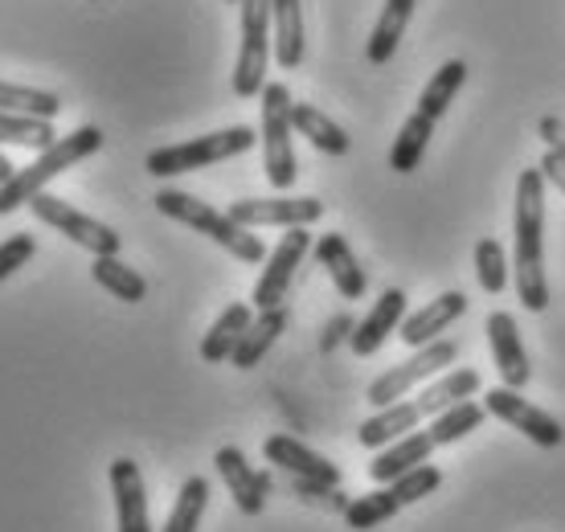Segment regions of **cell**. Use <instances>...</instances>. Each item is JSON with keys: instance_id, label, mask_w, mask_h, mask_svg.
Returning a JSON list of instances; mask_svg holds the SVG:
<instances>
[{"instance_id": "cell-1", "label": "cell", "mask_w": 565, "mask_h": 532, "mask_svg": "<svg viewBox=\"0 0 565 532\" xmlns=\"http://www.w3.org/2000/svg\"><path fill=\"white\" fill-rule=\"evenodd\" d=\"M516 295L529 311L550 308V283H545V254H541V234H545V177L541 169H524L516 177Z\"/></svg>"}, {"instance_id": "cell-2", "label": "cell", "mask_w": 565, "mask_h": 532, "mask_svg": "<svg viewBox=\"0 0 565 532\" xmlns=\"http://www.w3.org/2000/svg\"><path fill=\"white\" fill-rule=\"evenodd\" d=\"M156 210L164 213V217H172V222H181V225H189V230L205 234V238L217 242V246H226L238 263H267V246H263V238H258L255 230H246V225L234 222L230 213L205 205L201 196L181 193V189H160V193H156Z\"/></svg>"}, {"instance_id": "cell-3", "label": "cell", "mask_w": 565, "mask_h": 532, "mask_svg": "<svg viewBox=\"0 0 565 532\" xmlns=\"http://www.w3.org/2000/svg\"><path fill=\"white\" fill-rule=\"evenodd\" d=\"M103 148V131L95 124L74 127L71 136H57L54 148L38 152V160L29 169H17V177L9 184H0V213H13L21 205H29L38 193H45V184L62 177L66 169L83 164L86 156H95Z\"/></svg>"}, {"instance_id": "cell-4", "label": "cell", "mask_w": 565, "mask_h": 532, "mask_svg": "<svg viewBox=\"0 0 565 532\" xmlns=\"http://www.w3.org/2000/svg\"><path fill=\"white\" fill-rule=\"evenodd\" d=\"M258 143L255 127H226V131H210V136H198V140L184 143H169V148H156L148 152L143 169L152 172L156 181H169V177H181V172H198V169H213L222 160H234V156L250 152Z\"/></svg>"}, {"instance_id": "cell-5", "label": "cell", "mask_w": 565, "mask_h": 532, "mask_svg": "<svg viewBox=\"0 0 565 532\" xmlns=\"http://www.w3.org/2000/svg\"><path fill=\"white\" fill-rule=\"evenodd\" d=\"M263 172H267L270 189H279L287 193L299 177V164H296V148H291V107H296V98L282 83H267L263 86Z\"/></svg>"}, {"instance_id": "cell-6", "label": "cell", "mask_w": 565, "mask_h": 532, "mask_svg": "<svg viewBox=\"0 0 565 532\" xmlns=\"http://www.w3.org/2000/svg\"><path fill=\"white\" fill-rule=\"evenodd\" d=\"M242 9V45H238V66H234V95L258 98L267 86V57L275 50L270 38V0H238Z\"/></svg>"}, {"instance_id": "cell-7", "label": "cell", "mask_w": 565, "mask_h": 532, "mask_svg": "<svg viewBox=\"0 0 565 532\" xmlns=\"http://www.w3.org/2000/svg\"><path fill=\"white\" fill-rule=\"evenodd\" d=\"M455 361H459L455 340H430V344H423V349L414 352L411 361H402L397 369L382 373V377L369 385V406H377V409L394 406V402H402L414 385H426L435 373H443V369L455 364Z\"/></svg>"}, {"instance_id": "cell-8", "label": "cell", "mask_w": 565, "mask_h": 532, "mask_svg": "<svg viewBox=\"0 0 565 532\" xmlns=\"http://www.w3.org/2000/svg\"><path fill=\"white\" fill-rule=\"evenodd\" d=\"M29 210H33L38 222L54 225L62 238H71L74 246H83V251H90V254H119V246H124V238L115 234L111 225L95 222L90 213L74 210L71 201H62V196H54V193H38L29 201Z\"/></svg>"}, {"instance_id": "cell-9", "label": "cell", "mask_w": 565, "mask_h": 532, "mask_svg": "<svg viewBox=\"0 0 565 532\" xmlns=\"http://www.w3.org/2000/svg\"><path fill=\"white\" fill-rule=\"evenodd\" d=\"M483 409H488L492 418L516 426L529 443H537V447H545V450L565 443L562 422L553 418V414H545L541 406H533L529 397H521V390H512V385H495V390L483 393Z\"/></svg>"}, {"instance_id": "cell-10", "label": "cell", "mask_w": 565, "mask_h": 532, "mask_svg": "<svg viewBox=\"0 0 565 532\" xmlns=\"http://www.w3.org/2000/svg\"><path fill=\"white\" fill-rule=\"evenodd\" d=\"M308 246H311L308 225H291V230L282 234L279 246L267 254V266H263V275H258V283H255V295H250L255 311L282 308V299L291 291V279H296V266L303 263Z\"/></svg>"}, {"instance_id": "cell-11", "label": "cell", "mask_w": 565, "mask_h": 532, "mask_svg": "<svg viewBox=\"0 0 565 532\" xmlns=\"http://www.w3.org/2000/svg\"><path fill=\"white\" fill-rule=\"evenodd\" d=\"M230 217L242 222L246 230H263V225H279V230H291V225H311L324 217V201L320 196H246V201H234L230 205Z\"/></svg>"}, {"instance_id": "cell-12", "label": "cell", "mask_w": 565, "mask_h": 532, "mask_svg": "<svg viewBox=\"0 0 565 532\" xmlns=\"http://www.w3.org/2000/svg\"><path fill=\"white\" fill-rule=\"evenodd\" d=\"M213 467H217V476L226 479V488H230V496H234V504H238L242 517H258V512L267 508V496L275 483H270L267 471H258L238 447L217 450V455H213Z\"/></svg>"}, {"instance_id": "cell-13", "label": "cell", "mask_w": 565, "mask_h": 532, "mask_svg": "<svg viewBox=\"0 0 565 532\" xmlns=\"http://www.w3.org/2000/svg\"><path fill=\"white\" fill-rule=\"evenodd\" d=\"M483 328H488V344H492V361H495L500 381L512 385V390H524L529 377H533V364H529V352H524L516 320H512L509 311H492Z\"/></svg>"}, {"instance_id": "cell-14", "label": "cell", "mask_w": 565, "mask_h": 532, "mask_svg": "<svg viewBox=\"0 0 565 532\" xmlns=\"http://www.w3.org/2000/svg\"><path fill=\"white\" fill-rule=\"evenodd\" d=\"M402 320H406V291H402V287H385L382 299H377V304L369 308L365 320L353 328L349 344H353L356 357H373V352L382 349L385 340L402 328Z\"/></svg>"}, {"instance_id": "cell-15", "label": "cell", "mask_w": 565, "mask_h": 532, "mask_svg": "<svg viewBox=\"0 0 565 532\" xmlns=\"http://www.w3.org/2000/svg\"><path fill=\"white\" fill-rule=\"evenodd\" d=\"M111 491H115V520H119V532H152L143 476L131 459L111 462Z\"/></svg>"}, {"instance_id": "cell-16", "label": "cell", "mask_w": 565, "mask_h": 532, "mask_svg": "<svg viewBox=\"0 0 565 532\" xmlns=\"http://www.w3.org/2000/svg\"><path fill=\"white\" fill-rule=\"evenodd\" d=\"M463 311H467L463 291H443L438 299H430L426 308H418L414 316H406L402 328H397V337L406 340L411 349H423V344H430V340L443 337V332H447Z\"/></svg>"}, {"instance_id": "cell-17", "label": "cell", "mask_w": 565, "mask_h": 532, "mask_svg": "<svg viewBox=\"0 0 565 532\" xmlns=\"http://www.w3.org/2000/svg\"><path fill=\"white\" fill-rule=\"evenodd\" d=\"M263 455L267 462H275L287 476H303V479H324V483H340V467L332 459H324L320 450L303 447L299 438L291 435H270L263 443Z\"/></svg>"}, {"instance_id": "cell-18", "label": "cell", "mask_w": 565, "mask_h": 532, "mask_svg": "<svg viewBox=\"0 0 565 532\" xmlns=\"http://www.w3.org/2000/svg\"><path fill=\"white\" fill-rule=\"evenodd\" d=\"M423 422H426L423 402H394V406H382L373 418H365L356 426V443L369 450H382V447H390L394 438L418 430Z\"/></svg>"}, {"instance_id": "cell-19", "label": "cell", "mask_w": 565, "mask_h": 532, "mask_svg": "<svg viewBox=\"0 0 565 532\" xmlns=\"http://www.w3.org/2000/svg\"><path fill=\"white\" fill-rule=\"evenodd\" d=\"M430 455H435V438H430V430H411V435L394 438L390 447L377 450V459L369 462V476L377 479V483H394V479L406 476L411 467L430 462Z\"/></svg>"}, {"instance_id": "cell-20", "label": "cell", "mask_w": 565, "mask_h": 532, "mask_svg": "<svg viewBox=\"0 0 565 532\" xmlns=\"http://www.w3.org/2000/svg\"><path fill=\"white\" fill-rule=\"evenodd\" d=\"M316 258H320V266L332 275V283H337V291L344 295V299H361V295H365V287H369L365 266L356 263V254L344 234H324V238L316 242Z\"/></svg>"}, {"instance_id": "cell-21", "label": "cell", "mask_w": 565, "mask_h": 532, "mask_svg": "<svg viewBox=\"0 0 565 532\" xmlns=\"http://www.w3.org/2000/svg\"><path fill=\"white\" fill-rule=\"evenodd\" d=\"M250 323H255V304H230V308L213 320V328L205 332V340H201V361L205 364L230 361Z\"/></svg>"}, {"instance_id": "cell-22", "label": "cell", "mask_w": 565, "mask_h": 532, "mask_svg": "<svg viewBox=\"0 0 565 532\" xmlns=\"http://www.w3.org/2000/svg\"><path fill=\"white\" fill-rule=\"evenodd\" d=\"M414 4H418V0H385L382 17H377V25H373V33H369V42H365L369 66H385V62L397 54V42L406 38Z\"/></svg>"}, {"instance_id": "cell-23", "label": "cell", "mask_w": 565, "mask_h": 532, "mask_svg": "<svg viewBox=\"0 0 565 532\" xmlns=\"http://www.w3.org/2000/svg\"><path fill=\"white\" fill-rule=\"evenodd\" d=\"M287 320H291V311H287V308L258 311V320L246 328V337L238 340V349H234L230 364H234V369H255V364L270 352V344L287 332Z\"/></svg>"}, {"instance_id": "cell-24", "label": "cell", "mask_w": 565, "mask_h": 532, "mask_svg": "<svg viewBox=\"0 0 565 532\" xmlns=\"http://www.w3.org/2000/svg\"><path fill=\"white\" fill-rule=\"evenodd\" d=\"M270 21H275V62L282 71H296L303 62V9H299V0H270Z\"/></svg>"}, {"instance_id": "cell-25", "label": "cell", "mask_w": 565, "mask_h": 532, "mask_svg": "<svg viewBox=\"0 0 565 532\" xmlns=\"http://www.w3.org/2000/svg\"><path fill=\"white\" fill-rule=\"evenodd\" d=\"M291 124H296V131L311 148H320V152H328V156H349V148H353V140L344 136V127L332 124V119H328L320 107H311V103H296V107H291Z\"/></svg>"}, {"instance_id": "cell-26", "label": "cell", "mask_w": 565, "mask_h": 532, "mask_svg": "<svg viewBox=\"0 0 565 532\" xmlns=\"http://www.w3.org/2000/svg\"><path fill=\"white\" fill-rule=\"evenodd\" d=\"M430 136H435V119L423 111H414L406 124H402V131H397L394 148H390V169L397 172V177H411L418 164H423L426 148H430Z\"/></svg>"}, {"instance_id": "cell-27", "label": "cell", "mask_w": 565, "mask_h": 532, "mask_svg": "<svg viewBox=\"0 0 565 532\" xmlns=\"http://www.w3.org/2000/svg\"><path fill=\"white\" fill-rule=\"evenodd\" d=\"M476 393H480V373H476V369H447L438 381H426L423 393H418V402H423L426 418H435V414H443L447 406L467 402V397H476Z\"/></svg>"}, {"instance_id": "cell-28", "label": "cell", "mask_w": 565, "mask_h": 532, "mask_svg": "<svg viewBox=\"0 0 565 532\" xmlns=\"http://www.w3.org/2000/svg\"><path fill=\"white\" fill-rule=\"evenodd\" d=\"M90 279L99 283L103 291H111L115 299H124V304H140L143 295H148L143 275L140 270H131L119 254H95V263H90Z\"/></svg>"}, {"instance_id": "cell-29", "label": "cell", "mask_w": 565, "mask_h": 532, "mask_svg": "<svg viewBox=\"0 0 565 532\" xmlns=\"http://www.w3.org/2000/svg\"><path fill=\"white\" fill-rule=\"evenodd\" d=\"M467 83V62L451 57V62H443L435 74H430V83L423 86V95H418V111L430 115V119H443L447 107L455 103V95L463 91Z\"/></svg>"}, {"instance_id": "cell-30", "label": "cell", "mask_w": 565, "mask_h": 532, "mask_svg": "<svg viewBox=\"0 0 565 532\" xmlns=\"http://www.w3.org/2000/svg\"><path fill=\"white\" fill-rule=\"evenodd\" d=\"M397 512H402V500L394 496L390 483H382L377 491H365V496L349 500V508H344V524L356 532H369V529H382L385 520H394Z\"/></svg>"}, {"instance_id": "cell-31", "label": "cell", "mask_w": 565, "mask_h": 532, "mask_svg": "<svg viewBox=\"0 0 565 532\" xmlns=\"http://www.w3.org/2000/svg\"><path fill=\"white\" fill-rule=\"evenodd\" d=\"M205 508H210V479L189 476L181 483V491H177V504H172L169 520H164L160 532H198Z\"/></svg>"}, {"instance_id": "cell-32", "label": "cell", "mask_w": 565, "mask_h": 532, "mask_svg": "<svg viewBox=\"0 0 565 532\" xmlns=\"http://www.w3.org/2000/svg\"><path fill=\"white\" fill-rule=\"evenodd\" d=\"M0 143H17V148H33L45 152L57 143L54 119H33V115L0 111Z\"/></svg>"}, {"instance_id": "cell-33", "label": "cell", "mask_w": 565, "mask_h": 532, "mask_svg": "<svg viewBox=\"0 0 565 532\" xmlns=\"http://www.w3.org/2000/svg\"><path fill=\"white\" fill-rule=\"evenodd\" d=\"M483 414H488V409L476 406L471 397H467V402H455V406H447L443 414H435V418H430V438H435V447L459 443L463 435H471V430H480Z\"/></svg>"}, {"instance_id": "cell-34", "label": "cell", "mask_w": 565, "mask_h": 532, "mask_svg": "<svg viewBox=\"0 0 565 532\" xmlns=\"http://www.w3.org/2000/svg\"><path fill=\"white\" fill-rule=\"evenodd\" d=\"M0 111L33 115V119H57L62 98H57L54 91H38V86L0 83Z\"/></svg>"}, {"instance_id": "cell-35", "label": "cell", "mask_w": 565, "mask_h": 532, "mask_svg": "<svg viewBox=\"0 0 565 532\" xmlns=\"http://www.w3.org/2000/svg\"><path fill=\"white\" fill-rule=\"evenodd\" d=\"M509 254L495 238H480L476 242V279H480V291L483 295H500L509 287Z\"/></svg>"}, {"instance_id": "cell-36", "label": "cell", "mask_w": 565, "mask_h": 532, "mask_svg": "<svg viewBox=\"0 0 565 532\" xmlns=\"http://www.w3.org/2000/svg\"><path fill=\"white\" fill-rule=\"evenodd\" d=\"M438 483H443V471H438L435 462H418V467H411L406 476H397L390 488H394V496L402 500V508H406V504H418V500H426Z\"/></svg>"}, {"instance_id": "cell-37", "label": "cell", "mask_w": 565, "mask_h": 532, "mask_svg": "<svg viewBox=\"0 0 565 532\" xmlns=\"http://www.w3.org/2000/svg\"><path fill=\"white\" fill-rule=\"evenodd\" d=\"M33 254H38V242L29 238V234H13L9 242H0V279H9L13 270H21Z\"/></svg>"}, {"instance_id": "cell-38", "label": "cell", "mask_w": 565, "mask_h": 532, "mask_svg": "<svg viewBox=\"0 0 565 532\" xmlns=\"http://www.w3.org/2000/svg\"><path fill=\"white\" fill-rule=\"evenodd\" d=\"M537 136L545 140V148L550 152H557V156H565V124L557 119V115H545L537 124Z\"/></svg>"}, {"instance_id": "cell-39", "label": "cell", "mask_w": 565, "mask_h": 532, "mask_svg": "<svg viewBox=\"0 0 565 532\" xmlns=\"http://www.w3.org/2000/svg\"><path fill=\"white\" fill-rule=\"evenodd\" d=\"M541 177H545V184H553V189L565 196V156L545 152V160H541Z\"/></svg>"}, {"instance_id": "cell-40", "label": "cell", "mask_w": 565, "mask_h": 532, "mask_svg": "<svg viewBox=\"0 0 565 532\" xmlns=\"http://www.w3.org/2000/svg\"><path fill=\"white\" fill-rule=\"evenodd\" d=\"M353 328H356V323L349 320V316H337V320H332V323L324 328V340H320V349L332 352L344 337H353Z\"/></svg>"}, {"instance_id": "cell-41", "label": "cell", "mask_w": 565, "mask_h": 532, "mask_svg": "<svg viewBox=\"0 0 565 532\" xmlns=\"http://www.w3.org/2000/svg\"><path fill=\"white\" fill-rule=\"evenodd\" d=\"M17 177V164L9 160V156H0V184H9Z\"/></svg>"}, {"instance_id": "cell-42", "label": "cell", "mask_w": 565, "mask_h": 532, "mask_svg": "<svg viewBox=\"0 0 565 532\" xmlns=\"http://www.w3.org/2000/svg\"><path fill=\"white\" fill-rule=\"evenodd\" d=\"M226 4H238V0H226Z\"/></svg>"}, {"instance_id": "cell-43", "label": "cell", "mask_w": 565, "mask_h": 532, "mask_svg": "<svg viewBox=\"0 0 565 532\" xmlns=\"http://www.w3.org/2000/svg\"><path fill=\"white\" fill-rule=\"evenodd\" d=\"M90 4H99V0H90Z\"/></svg>"}]
</instances>
